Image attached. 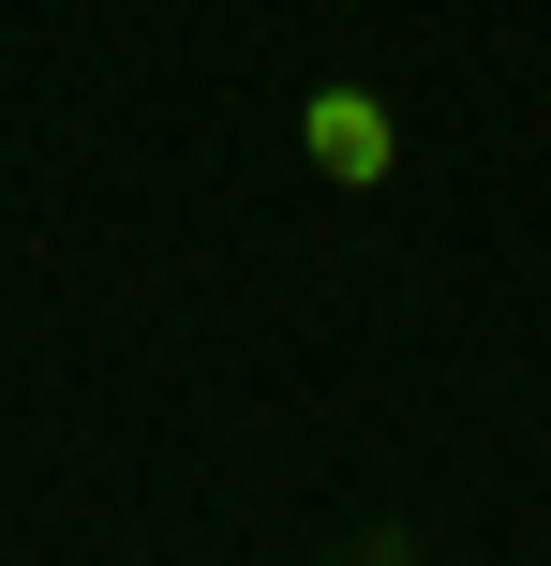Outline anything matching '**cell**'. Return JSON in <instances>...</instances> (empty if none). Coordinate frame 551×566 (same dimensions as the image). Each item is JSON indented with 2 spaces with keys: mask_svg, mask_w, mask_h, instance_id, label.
<instances>
[{
  "mask_svg": "<svg viewBox=\"0 0 551 566\" xmlns=\"http://www.w3.org/2000/svg\"><path fill=\"white\" fill-rule=\"evenodd\" d=\"M343 566H417V537H403V522H373V537H358Z\"/></svg>",
  "mask_w": 551,
  "mask_h": 566,
  "instance_id": "2",
  "label": "cell"
},
{
  "mask_svg": "<svg viewBox=\"0 0 551 566\" xmlns=\"http://www.w3.org/2000/svg\"><path fill=\"white\" fill-rule=\"evenodd\" d=\"M298 149H314L343 195H373V179L403 165V135H388V105H373V90H314V105H298Z\"/></svg>",
  "mask_w": 551,
  "mask_h": 566,
  "instance_id": "1",
  "label": "cell"
}]
</instances>
